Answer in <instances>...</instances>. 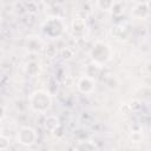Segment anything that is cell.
Returning a JSON list of instances; mask_svg holds the SVG:
<instances>
[{"label":"cell","mask_w":151,"mask_h":151,"mask_svg":"<svg viewBox=\"0 0 151 151\" xmlns=\"http://www.w3.org/2000/svg\"><path fill=\"white\" fill-rule=\"evenodd\" d=\"M74 151H98V147L92 140H83L77 143Z\"/></svg>","instance_id":"obj_12"},{"label":"cell","mask_w":151,"mask_h":151,"mask_svg":"<svg viewBox=\"0 0 151 151\" xmlns=\"http://www.w3.org/2000/svg\"><path fill=\"white\" fill-rule=\"evenodd\" d=\"M125 8H126V4L125 2H123V1H113V5H112L110 12H111L112 15L119 17V15L124 14Z\"/></svg>","instance_id":"obj_14"},{"label":"cell","mask_w":151,"mask_h":151,"mask_svg":"<svg viewBox=\"0 0 151 151\" xmlns=\"http://www.w3.org/2000/svg\"><path fill=\"white\" fill-rule=\"evenodd\" d=\"M111 34L118 41H125V40L129 39V35H130L127 28L125 26H123V25H116V26H113L111 28Z\"/></svg>","instance_id":"obj_8"},{"label":"cell","mask_w":151,"mask_h":151,"mask_svg":"<svg viewBox=\"0 0 151 151\" xmlns=\"http://www.w3.org/2000/svg\"><path fill=\"white\" fill-rule=\"evenodd\" d=\"M60 55H61L64 59L68 60V59H72V58H73L74 52H73V50H71L70 47H65V48L60 50Z\"/></svg>","instance_id":"obj_17"},{"label":"cell","mask_w":151,"mask_h":151,"mask_svg":"<svg viewBox=\"0 0 151 151\" xmlns=\"http://www.w3.org/2000/svg\"><path fill=\"white\" fill-rule=\"evenodd\" d=\"M28 105L33 112L45 114L52 106V97L45 90H35L28 96Z\"/></svg>","instance_id":"obj_1"},{"label":"cell","mask_w":151,"mask_h":151,"mask_svg":"<svg viewBox=\"0 0 151 151\" xmlns=\"http://www.w3.org/2000/svg\"><path fill=\"white\" fill-rule=\"evenodd\" d=\"M100 70H101L100 66H98V65L94 64V63H91V64H88V65L86 66V68H85V76L94 80V79L98 77Z\"/></svg>","instance_id":"obj_13"},{"label":"cell","mask_w":151,"mask_h":151,"mask_svg":"<svg viewBox=\"0 0 151 151\" xmlns=\"http://www.w3.org/2000/svg\"><path fill=\"white\" fill-rule=\"evenodd\" d=\"M112 55H113V51L111 46L104 41H96L90 51V57L92 63L97 64L100 67L105 65L107 61H110Z\"/></svg>","instance_id":"obj_2"},{"label":"cell","mask_w":151,"mask_h":151,"mask_svg":"<svg viewBox=\"0 0 151 151\" xmlns=\"http://www.w3.org/2000/svg\"><path fill=\"white\" fill-rule=\"evenodd\" d=\"M112 5H113V1H97V6L101 11H109L110 12Z\"/></svg>","instance_id":"obj_19"},{"label":"cell","mask_w":151,"mask_h":151,"mask_svg":"<svg viewBox=\"0 0 151 151\" xmlns=\"http://www.w3.org/2000/svg\"><path fill=\"white\" fill-rule=\"evenodd\" d=\"M60 125H61L60 119L55 114H48L44 119V127H45V130H47L51 133H53Z\"/></svg>","instance_id":"obj_9"},{"label":"cell","mask_w":151,"mask_h":151,"mask_svg":"<svg viewBox=\"0 0 151 151\" xmlns=\"http://www.w3.org/2000/svg\"><path fill=\"white\" fill-rule=\"evenodd\" d=\"M41 31L47 38L57 39L65 31V21L63 20V18L58 15L47 17L41 25Z\"/></svg>","instance_id":"obj_3"},{"label":"cell","mask_w":151,"mask_h":151,"mask_svg":"<svg viewBox=\"0 0 151 151\" xmlns=\"http://www.w3.org/2000/svg\"><path fill=\"white\" fill-rule=\"evenodd\" d=\"M38 139V133L33 127L29 126H22L15 136V140L18 144L22 146H32Z\"/></svg>","instance_id":"obj_4"},{"label":"cell","mask_w":151,"mask_h":151,"mask_svg":"<svg viewBox=\"0 0 151 151\" xmlns=\"http://www.w3.org/2000/svg\"><path fill=\"white\" fill-rule=\"evenodd\" d=\"M77 88L80 93H84V94H90L92 92H94L96 90V83L93 79L84 76L81 77L78 83H77Z\"/></svg>","instance_id":"obj_7"},{"label":"cell","mask_w":151,"mask_h":151,"mask_svg":"<svg viewBox=\"0 0 151 151\" xmlns=\"http://www.w3.org/2000/svg\"><path fill=\"white\" fill-rule=\"evenodd\" d=\"M63 129H64V127H63V125H60V126H59V127H58V129H57V130H55V131H54L52 134H53V136H55L57 138H60V137H63V136H64Z\"/></svg>","instance_id":"obj_20"},{"label":"cell","mask_w":151,"mask_h":151,"mask_svg":"<svg viewBox=\"0 0 151 151\" xmlns=\"http://www.w3.org/2000/svg\"><path fill=\"white\" fill-rule=\"evenodd\" d=\"M8 147H9V137L1 133V136H0V150L6 151Z\"/></svg>","instance_id":"obj_16"},{"label":"cell","mask_w":151,"mask_h":151,"mask_svg":"<svg viewBox=\"0 0 151 151\" xmlns=\"http://www.w3.org/2000/svg\"><path fill=\"white\" fill-rule=\"evenodd\" d=\"M26 47L31 53H38L44 48V42L39 37H29L26 40Z\"/></svg>","instance_id":"obj_10"},{"label":"cell","mask_w":151,"mask_h":151,"mask_svg":"<svg viewBox=\"0 0 151 151\" xmlns=\"http://www.w3.org/2000/svg\"><path fill=\"white\" fill-rule=\"evenodd\" d=\"M71 31L76 38H83L87 32V22L84 17H74L71 22Z\"/></svg>","instance_id":"obj_5"},{"label":"cell","mask_w":151,"mask_h":151,"mask_svg":"<svg viewBox=\"0 0 151 151\" xmlns=\"http://www.w3.org/2000/svg\"><path fill=\"white\" fill-rule=\"evenodd\" d=\"M127 105H129L130 111H132V112H138V111L142 109V103H140L139 100H137V99L131 100L130 104H127Z\"/></svg>","instance_id":"obj_18"},{"label":"cell","mask_w":151,"mask_h":151,"mask_svg":"<svg viewBox=\"0 0 151 151\" xmlns=\"http://www.w3.org/2000/svg\"><path fill=\"white\" fill-rule=\"evenodd\" d=\"M129 140L134 144H139L144 140V134L142 131H132L129 134Z\"/></svg>","instance_id":"obj_15"},{"label":"cell","mask_w":151,"mask_h":151,"mask_svg":"<svg viewBox=\"0 0 151 151\" xmlns=\"http://www.w3.org/2000/svg\"><path fill=\"white\" fill-rule=\"evenodd\" d=\"M150 7L147 2H136L131 9V17L137 20H144L150 14Z\"/></svg>","instance_id":"obj_6"},{"label":"cell","mask_w":151,"mask_h":151,"mask_svg":"<svg viewBox=\"0 0 151 151\" xmlns=\"http://www.w3.org/2000/svg\"><path fill=\"white\" fill-rule=\"evenodd\" d=\"M24 71L25 73L28 76V77H37L40 74V71H41V67L39 65L38 61L35 60H29L25 64L24 66Z\"/></svg>","instance_id":"obj_11"}]
</instances>
